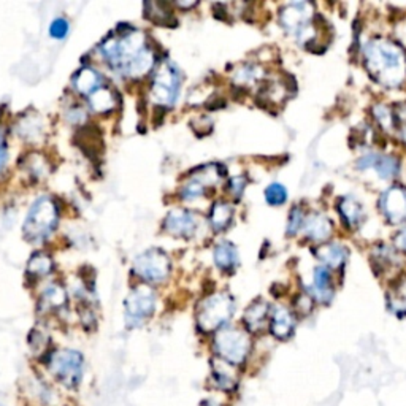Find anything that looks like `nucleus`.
<instances>
[{
    "label": "nucleus",
    "instance_id": "obj_38",
    "mask_svg": "<svg viewBox=\"0 0 406 406\" xmlns=\"http://www.w3.org/2000/svg\"><path fill=\"white\" fill-rule=\"evenodd\" d=\"M200 406H221V405L214 402V400H203V402L200 403Z\"/></svg>",
    "mask_w": 406,
    "mask_h": 406
},
{
    "label": "nucleus",
    "instance_id": "obj_15",
    "mask_svg": "<svg viewBox=\"0 0 406 406\" xmlns=\"http://www.w3.org/2000/svg\"><path fill=\"white\" fill-rule=\"evenodd\" d=\"M295 324H297V319L292 310L286 306H276L270 316V333L276 340H289L295 330Z\"/></svg>",
    "mask_w": 406,
    "mask_h": 406
},
{
    "label": "nucleus",
    "instance_id": "obj_37",
    "mask_svg": "<svg viewBox=\"0 0 406 406\" xmlns=\"http://www.w3.org/2000/svg\"><path fill=\"white\" fill-rule=\"evenodd\" d=\"M393 245H396L400 251L406 254V227L397 232L396 236H393Z\"/></svg>",
    "mask_w": 406,
    "mask_h": 406
},
{
    "label": "nucleus",
    "instance_id": "obj_28",
    "mask_svg": "<svg viewBox=\"0 0 406 406\" xmlns=\"http://www.w3.org/2000/svg\"><path fill=\"white\" fill-rule=\"evenodd\" d=\"M260 75H262V68L253 66V63H245V66H241L239 70L234 73V81L239 86L246 88V86L256 84L257 81L262 78Z\"/></svg>",
    "mask_w": 406,
    "mask_h": 406
},
{
    "label": "nucleus",
    "instance_id": "obj_25",
    "mask_svg": "<svg viewBox=\"0 0 406 406\" xmlns=\"http://www.w3.org/2000/svg\"><path fill=\"white\" fill-rule=\"evenodd\" d=\"M224 175V168L219 167L218 164H208L200 167L199 170H195V175L190 176L194 178L195 181H199L200 184L206 188H214L219 181L223 179Z\"/></svg>",
    "mask_w": 406,
    "mask_h": 406
},
{
    "label": "nucleus",
    "instance_id": "obj_32",
    "mask_svg": "<svg viewBox=\"0 0 406 406\" xmlns=\"http://www.w3.org/2000/svg\"><path fill=\"white\" fill-rule=\"evenodd\" d=\"M68 31H70V24H68V21L66 18H62V16L56 18L50 26V36L56 40L66 38Z\"/></svg>",
    "mask_w": 406,
    "mask_h": 406
},
{
    "label": "nucleus",
    "instance_id": "obj_14",
    "mask_svg": "<svg viewBox=\"0 0 406 406\" xmlns=\"http://www.w3.org/2000/svg\"><path fill=\"white\" fill-rule=\"evenodd\" d=\"M306 294L317 301V303L329 305L333 299V287H332V275L327 266L319 265L313 271V281L306 287Z\"/></svg>",
    "mask_w": 406,
    "mask_h": 406
},
{
    "label": "nucleus",
    "instance_id": "obj_20",
    "mask_svg": "<svg viewBox=\"0 0 406 406\" xmlns=\"http://www.w3.org/2000/svg\"><path fill=\"white\" fill-rule=\"evenodd\" d=\"M73 88L81 96H91L102 88V75L92 67H83L73 77Z\"/></svg>",
    "mask_w": 406,
    "mask_h": 406
},
{
    "label": "nucleus",
    "instance_id": "obj_13",
    "mask_svg": "<svg viewBox=\"0 0 406 406\" xmlns=\"http://www.w3.org/2000/svg\"><path fill=\"white\" fill-rule=\"evenodd\" d=\"M359 170H375L382 179H391L398 175L400 162L397 158L381 153H368L356 162Z\"/></svg>",
    "mask_w": 406,
    "mask_h": 406
},
{
    "label": "nucleus",
    "instance_id": "obj_27",
    "mask_svg": "<svg viewBox=\"0 0 406 406\" xmlns=\"http://www.w3.org/2000/svg\"><path fill=\"white\" fill-rule=\"evenodd\" d=\"M27 271H29V275H32L36 278L50 275L51 271H53V259L45 253H37L36 256H32L31 259H29Z\"/></svg>",
    "mask_w": 406,
    "mask_h": 406
},
{
    "label": "nucleus",
    "instance_id": "obj_29",
    "mask_svg": "<svg viewBox=\"0 0 406 406\" xmlns=\"http://www.w3.org/2000/svg\"><path fill=\"white\" fill-rule=\"evenodd\" d=\"M265 200L271 206H281L287 200V189L280 183H271L269 188L265 189Z\"/></svg>",
    "mask_w": 406,
    "mask_h": 406
},
{
    "label": "nucleus",
    "instance_id": "obj_30",
    "mask_svg": "<svg viewBox=\"0 0 406 406\" xmlns=\"http://www.w3.org/2000/svg\"><path fill=\"white\" fill-rule=\"evenodd\" d=\"M205 194V186L195 181L194 178H189L186 184L181 188V197L184 200H195Z\"/></svg>",
    "mask_w": 406,
    "mask_h": 406
},
{
    "label": "nucleus",
    "instance_id": "obj_5",
    "mask_svg": "<svg viewBox=\"0 0 406 406\" xmlns=\"http://www.w3.org/2000/svg\"><path fill=\"white\" fill-rule=\"evenodd\" d=\"M235 313V301L229 294H213L197 308V327L202 332H218L227 324Z\"/></svg>",
    "mask_w": 406,
    "mask_h": 406
},
{
    "label": "nucleus",
    "instance_id": "obj_18",
    "mask_svg": "<svg viewBox=\"0 0 406 406\" xmlns=\"http://www.w3.org/2000/svg\"><path fill=\"white\" fill-rule=\"evenodd\" d=\"M338 213L341 216V221L346 224L347 229H357L359 225L363 223L365 219V211L362 203L354 199L351 195L341 197L338 202Z\"/></svg>",
    "mask_w": 406,
    "mask_h": 406
},
{
    "label": "nucleus",
    "instance_id": "obj_10",
    "mask_svg": "<svg viewBox=\"0 0 406 406\" xmlns=\"http://www.w3.org/2000/svg\"><path fill=\"white\" fill-rule=\"evenodd\" d=\"M170 269V259L160 249H148L133 260V273L144 283H164Z\"/></svg>",
    "mask_w": 406,
    "mask_h": 406
},
{
    "label": "nucleus",
    "instance_id": "obj_24",
    "mask_svg": "<svg viewBox=\"0 0 406 406\" xmlns=\"http://www.w3.org/2000/svg\"><path fill=\"white\" fill-rule=\"evenodd\" d=\"M89 105L92 108V112L98 114H105L116 107V97L113 94V91L110 88H102L97 89L94 94L89 96Z\"/></svg>",
    "mask_w": 406,
    "mask_h": 406
},
{
    "label": "nucleus",
    "instance_id": "obj_1",
    "mask_svg": "<svg viewBox=\"0 0 406 406\" xmlns=\"http://www.w3.org/2000/svg\"><path fill=\"white\" fill-rule=\"evenodd\" d=\"M100 53L114 70L132 80L146 77L156 61L144 33L132 27L119 37L105 40L100 46Z\"/></svg>",
    "mask_w": 406,
    "mask_h": 406
},
{
    "label": "nucleus",
    "instance_id": "obj_23",
    "mask_svg": "<svg viewBox=\"0 0 406 406\" xmlns=\"http://www.w3.org/2000/svg\"><path fill=\"white\" fill-rule=\"evenodd\" d=\"M208 219H210L214 232H223L229 227L232 219H234V206L229 202H214Z\"/></svg>",
    "mask_w": 406,
    "mask_h": 406
},
{
    "label": "nucleus",
    "instance_id": "obj_31",
    "mask_svg": "<svg viewBox=\"0 0 406 406\" xmlns=\"http://www.w3.org/2000/svg\"><path fill=\"white\" fill-rule=\"evenodd\" d=\"M305 218H306L305 213L300 206L292 208L291 213H289V219H287V235L289 236L295 235L301 227H303Z\"/></svg>",
    "mask_w": 406,
    "mask_h": 406
},
{
    "label": "nucleus",
    "instance_id": "obj_33",
    "mask_svg": "<svg viewBox=\"0 0 406 406\" xmlns=\"http://www.w3.org/2000/svg\"><path fill=\"white\" fill-rule=\"evenodd\" d=\"M246 178L245 176H234V178H230V181H229V190H230V194L235 197V199H240V197L243 195V193H245V188H246Z\"/></svg>",
    "mask_w": 406,
    "mask_h": 406
},
{
    "label": "nucleus",
    "instance_id": "obj_35",
    "mask_svg": "<svg viewBox=\"0 0 406 406\" xmlns=\"http://www.w3.org/2000/svg\"><path fill=\"white\" fill-rule=\"evenodd\" d=\"M389 305H391V310L396 316H406V299H393L392 301H389Z\"/></svg>",
    "mask_w": 406,
    "mask_h": 406
},
{
    "label": "nucleus",
    "instance_id": "obj_7",
    "mask_svg": "<svg viewBox=\"0 0 406 406\" xmlns=\"http://www.w3.org/2000/svg\"><path fill=\"white\" fill-rule=\"evenodd\" d=\"M48 368L63 387L78 389L83 381L84 357L75 349L54 351L48 359Z\"/></svg>",
    "mask_w": 406,
    "mask_h": 406
},
{
    "label": "nucleus",
    "instance_id": "obj_6",
    "mask_svg": "<svg viewBox=\"0 0 406 406\" xmlns=\"http://www.w3.org/2000/svg\"><path fill=\"white\" fill-rule=\"evenodd\" d=\"M213 346L218 359L235 367V365L245 363L248 359L249 351H251V338L245 330L223 327L216 332Z\"/></svg>",
    "mask_w": 406,
    "mask_h": 406
},
{
    "label": "nucleus",
    "instance_id": "obj_2",
    "mask_svg": "<svg viewBox=\"0 0 406 406\" xmlns=\"http://www.w3.org/2000/svg\"><path fill=\"white\" fill-rule=\"evenodd\" d=\"M365 67L376 83L387 89L402 86L406 80V54L402 46L389 38H371L363 45Z\"/></svg>",
    "mask_w": 406,
    "mask_h": 406
},
{
    "label": "nucleus",
    "instance_id": "obj_9",
    "mask_svg": "<svg viewBox=\"0 0 406 406\" xmlns=\"http://www.w3.org/2000/svg\"><path fill=\"white\" fill-rule=\"evenodd\" d=\"M156 310V294L149 286L133 287L126 299V324L127 327H140L153 316Z\"/></svg>",
    "mask_w": 406,
    "mask_h": 406
},
{
    "label": "nucleus",
    "instance_id": "obj_26",
    "mask_svg": "<svg viewBox=\"0 0 406 406\" xmlns=\"http://www.w3.org/2000/svg\"><path fill=\"white\" fill-rule=\"evenodd\" d=\"M42 303H45L46 310H57L66 306L67 294L61 284H50L42 294Z\"/></svg>",
    "mask_w": 406,
    "mask_h": 406
},
{
    "label": "nucleus",
    "instance_id": "obj_4",
    "mask_svg": "<svg viewBox=\"0 0 406 406\" xmlns=\"http://www.w3.org/2000/svg\"><path fill=\"white\" fill-rule=\"evenodd\" d=\"M280 22L286 31L310 48L311 43L316 42L315 27V11L308 2L287 3L280 11Z\"/></svg>",
    "mask_w": 406,
    "mask_h": 406
},
{
    "label": "nucleus",
    "instance_id": "obj_34",
    "mask_svg": "<svg viewBox=\"0 0 406 406\" xmlns=\"http://www.w3.org/2000/svg\"><path fill=\"white\" fill-rule=\"evenodd\" d=\"M313 303H315V300H313L308 294H301L295 300V311H299L300 315H308V313L313 310Z\"/></svg>",
    "mask_w": 406,
    "mask_h": 406
},
{
    "label": "nucleus",
    "instance_id": "obj_11",
    "mask_svg": "<svg viewBox=\"0 0 406 406\" xmlns=\"http://www.w3.org/2000/svg\"><path fill=\"white\" fill-rule=\"evenodd\" d=\"M379 211L389 223H406V188L392 186L379 197Z\"/></svg>",
    "mask_w": 406,
    "mask_h": 406
},
{
    "label": "nucleus",
    "instance_id": "obj_3",
    "mask_svg": "<svg viewBox=\"0 0 406 406\" xmlns=\"http://www.w3.org/2000/svg\"><path fill=\"white\" fill-rule=\"evenodd\" d=\"M59 223V213L53 199L38 197L32 203L24 223V235L29 241L40 243L53 234Z\"/></svg>",
    "mask_w": 406,
    "mask_h": 406
},
{
    "label": "nucleus",
    "instance_id": "obj_22",
    "mask_svg": "<svg viewBox=\"0 0 406 406\" xmlns=\"http://www.w3.org/2000/svg\"><path fill=\"white\" fill-rule=\"evenodd\" d=\"M214 264L223 271H232L239 265V251L230 241H221L214 248Z\"/></svg>",
    "mask_w": 406,
    "mask_h": 406
},
{
    "label": "nucleus",
    "instance_id": "obj_17",
    "mask_svg": "<svg viewBox=\"0 0 406 406\" xmlns=\"http://www.w3.org/2000/svg\"><path fill=\"white\" fill-rule=\"evenodd\" d=\"M271 310L270 305L264 300H256L248 306L243 316V322L248 332L259 333L266 327V324H270Z\"/></svg>",
    "mask_w": 406,
    "mask_h": 406
},
{
    "label": "nucleus",
    "instance_id": "obj_16",
    "mask_svg": "<svg viewBox=\"0 0 406 406\" xmlns=\"http://www.w3.org/2000/svg\"><path fill=\"white\" fill-rule=\"evenodd\" d=\"M301 230H303V235L306 239L322 245V243H326L329 240V236L332 235V221L321 213H313L310 216L305 218Z\"/></svg>",
    "mask_w": 406,
    "mask_h": 406
},
{
    "label": "nucleus",
    "instance_id": "obj_8",
    "mask_svg": "<svg viewBox=\"0 0 406 406\" xmlns=\"http://www.w3.org/2000/svg\"><path fill=\"white\" fill-rule=\"evenodd\" d=\"M181 88V73L173 62H162L151 83V100L159 107H173Z\"/></svg>",
    "mask_w": 406,
    "mask_h": 406
},
{
    "label": "nucleus",
    "instance_id": "obj_21",
    "mask_svg": "<svg viewBox=\"0 0 406 406\" xmlns=\"http://www.w3.org/2000/svg\"><path fill=\"white\" fill-rule=\"evenodd\" d=\"M211 373L216 386L221 391H234L236 387V373L234 371V365L221 361V359H214L211 362Z\"/></svg>",
    "mask_w": 406,
    "mask_h": 406
},
{
    "label": "nucleus",
    "instance_id": "obj_36",
    "mask_svg": "<svg viewBox=\"0 0 406 406\" xmlns=\"http://www.w3.org/2000/svg\"><path fill=\"white\" fill-rule=\"evenodd\" d=\"M8 160V148H7V140H5V133L0 129V170H3L5 165H7Z\"/></svg>",
    "mask_w": 406,
    "mask_h": 406
},
{
    "label": "nucleus",
    "instance_id": "obj_19",
    "mask_svg": "<svg viewBox=\"0 0 406 406\" xmlns=\"http://www.w3.org/2000/svg\"><path fill=\"white\" fill-rule=\"evenodd\" d=\"M316 257L327 269H341L347 259V249L338 243H322L316 249Z\"/></svg>",
    "mask_w": 406,
    "mask_h": 406
},
{
    "label": "nucleus",
    "instance_id": "obj_12",
    "mask_svg": "<svg viewBox=\"0 0 406 406\" xmlns=\"http://www.w3.org/2000/svg\"><path fill=\"white\" fill-rule=\"evenodd\" d=\"M197 218L194 213H190L186 208H173L167 214L164 221V229L173 236L179 239H190L197 230Z\"/></svg>",
    "mask_w": 406,
    "mask_h": 406
}]
</instances>
